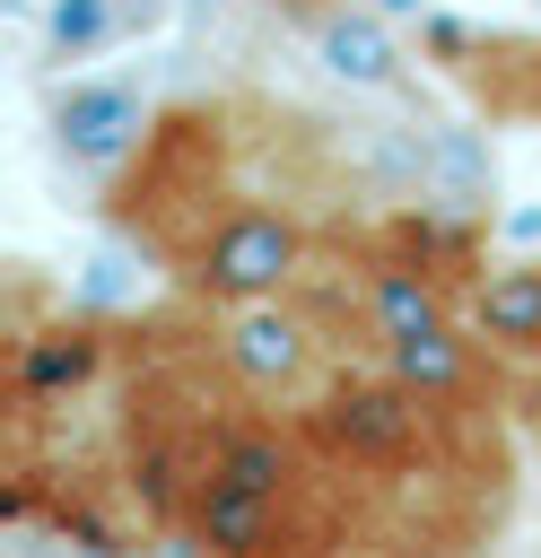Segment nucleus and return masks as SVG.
<instances>
[{
    "instance_id": "8",
    "label": "nucleus",
    "mask_w": 541,
    "mask_h": 558,
    "mask_svg": "<svg viewBox=\"0 0 541 558\" xmlns=\"http://www.w3.org/2000/svg\"><path fill=\"white\" fill-rule=\"evenodd\" d=\"M524 427H532V445H541V366H532V384H524Z\"/></svg>"
},
{
    "instance_id": "1",
    "label": "nucleus",
    "mask_w": 541,
    "mask_h": 558,
    "mask_svg": "<svg viewBox=\"0 0 541 558\" xmlns=\"http://www.w3.org/2000/svg\"><path fill=\"white\" fill-rule=\"evenodd\" d=\"M305 270H314V244H305L297 209L253 201V192H236V201H227V209L183 244V262H175L183 296H201L209 314H236V305L288 296Z\"/></svg>"
},
{
    "instance_id": "2",
    "label": "nucleus",
    "mask_w": 541,
    "mask_h": 558,
    "mask_svg": "<svg viewBox=\"0 0 541 558\" xmlns=\"http://www.w3.org/2000/svg\"><path fill=\"white\" fill-rule=\"evenodd\" d=\"M332 349H340V340H332V323L297 314L288 296L236 305V314H227V340H218V357L236 366V384H244V392H262V401H279V410H297V401L340 366Z\"/></svg>"
},
{
    "instance_id": "3",
    "label": "nucleus",
    "mask_w": 541,
    "mask_h": 558,
    "mask_svg": "<svg viewBox=\"0 0 541 558\" xmlns=\"http://www.w3.org/2000/svg\"><path fill=\"white\" fill-rule=\"evenodd\" d=\"M428 61L489 113V122H532L541 131V35H480V26H428Z\"/></svg>"
},
{
    "instance_id": "6",
    "label": "nucleus",
    "mask_w": 541,
    "mask_h": 558,
    "mask_svg": "<svg viewBox=\"0 0 541 558\" xmlns=\"http://www.w3.org/2000/svg\"><path fill=\"white\" fill-rule=\"evenodd\" d=\"M314 44H323V61H332L340 78H358V87H393V78H401V44H393L375 17H358V9L314 17Z\"/></svg>"
},
{
    "instance_id": "5",
    "label": "nucleus",
    "mask_w": 541,
    "mask_h": 558,
    "mask_svg": "<svg viewBox=\"0 0 541 558\" xmlns=\"http://www.w3.org/2000/svg\"><path fill=\"white\" fill-rule=\"evenodd\" d=\"M462 323L506 357V366H541V253L532 262H489L462 288Z\"/></svg>"
},
{
    "instance_id": "7",
    "label": "nucleus",
    "mask_w": 541,
    "mask_h": 558,
    "mask_svg": "<svg viewBox=\"0 0 541 558\" xmlns=\"http://www.w3.org/2000/svg\"><path fill=\"white\" fill-rule=\"evenodd\" d=\"M113 35H131V9L122 0H52V61H87Z\"/></svg>"
},
{
    "instance_id": "4",
    "label": "nucleus",
    "mask_w": 541,
    "mask_h": 558,
    "mask_svg": "<svg viewBox=\"0 0 541 558\" xmlns=\"http://www.w3.org/2000/svg\"><path fill=\"white\" fill-rule=\"evenodd\" d=\"M44 122H52L61 157H79V166H131V148L148 140L157 113H148V96L122 87V78H70V87L44 96Z\"/></svg>"
}]
</instances>
